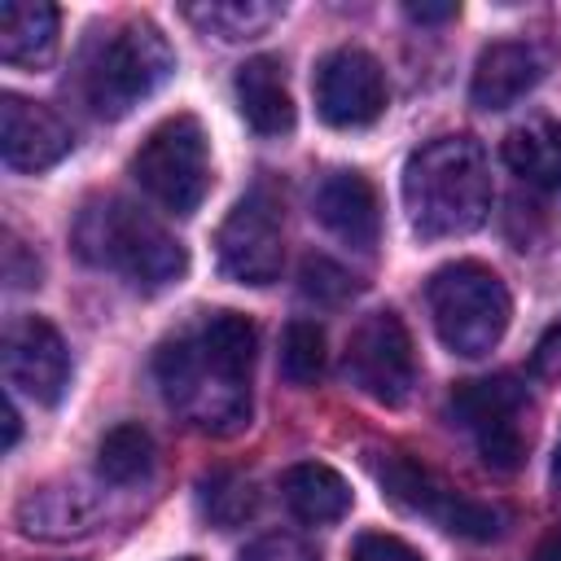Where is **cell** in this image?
Instances as JSON below:
<instances>
[{"mask_svg": "<svg viewBox=\"0 0 561 561\" xmlns=\"http://www.w3.org/2000/svg\"><path fill=\"white\" fill-rule=\"evenodd\" d=\"M259 329L241 311H202L188 329L167 337L153 355V377L167 408L202 434H237L254 408Z\"/></svg>", "mask_w": 561, "mask_h": 561, "instance_id": "6da1fadb", "label": "cell"}, {"mask_svg": "<svg viewBox=\"0 0 561 561\" xmlns=\"http://www.w3.org/2000/svg\"><path fill=\"white\" fill-rule=\"evenodd\" d=\"M70 241H75V254L88 267L114 272L140 294L171 289L188 272L184 241L162 219H153L140 202L118 197V193L83 202Z\"/></svg>", "mask_w": 561, "mask_h": 561, "instance_id": "7a4b0ae2", "label": "cell"}, {"mask_svg": "<svg viewBox=\"0 0 561 561\" xmlns=\"http://www.w3.org/2000/svg\"><path fill=\"white\" fill-rule=\"evenodd\" d=\"M403 206L421 241L465 237L491 215V167L473 136H438L403 167Z\"/></svg>", "mask_w": 561, "mask_h": 561, "instance_id": "3957f363", "label": "cell"}, {"mask_svg": "<svg viewBox=\"0 0 561 561\" xmlns=\"http://www.w3.org/2000/svg\"><path fill=\"white\" fill-rule=\"evenodd\" d=\"M175 75V48L149 18L92 26L79 48L75 83L96 118H123Z\"/></svg>", "mask_w": 561, "mask_h": 561, "instance_id": "277c9868", "label": "cell"}, {"mask_svg": "<svg viewBox=\"0 0 561 561\" xmlns=\"http://www.w3.org/2000/svg\"><path fill=\"white\" fill-rule=\"evenodd\" d=\"M425 302H430L438 342L460 359L491 355L504 342L508 320H513L508 285L500 280L495 267L478 259L443 263L425 285Z\"/></svg>", "mask_w": 561, "mask_h": 561, "instance_id": "5b68a950", "label": "cell"}, {"mask_svg": "<svg viewBox=\"0 0 561 561\" xmlns=\"http://www.w3.org/2000/svg\"><path fill=\"white\" fill-rule=\"evenodd\" d=\"M136 184L171 215H193L210 193V145L193 114L162 118L131 158Z\"/></svg>", "mask_w": 561, "mask_h": 561, "instance_id": "8992f818", "label": "cell"}, {"mask_svg": "<svg viewBox=\"0 0 561 561\" xmlns=\"http://www.w3.org/2000/svg\"><path fill=\"white\" fill-rule=\"evenodd\" d=\"M373 473L381 482V491L408 508V513H421L430 517L434 526L460 535V539H473V543H491L504 535L508 526V513L500 504H486V500H473L465 495L460 486H451L438 469L412 460V456H377L373 460Z\"/></svg>", "mask_w": 561, "mask_h": 561, "instance_id": "52a82bcc", "label": "cell"}, {"mask_svg": "<svg viewBox=\"0 0 561 561\" xmlns=\"http://www.w3.org/2000/svg\"><path fill=\"white\" fill-rule=\"evenodd\" d=\"M526 408H530V390L513 373L460 381L447 399L451 425H460L473 438L482 465L495 473H513L526 460V425H522Z\"/></svg>", "mask_w": 561, "mask_h": 561, "instance_id": "ba28073f", "label": "cell"}, {"mask_svg": "<svg viewBox=\"0 0 561 561\" xmlns=\"http://www.w3.org/2000/svg\"><path fill=\"white\" fill-rule=\"evenodd\" d=\"M219 272L237 285H272L285 267V210L267 184L241 193L215 232Z\"/></svg>", "mask_w": 561, "mask_h": 561, "instance_id": "9c48e42d", "label": "cell"}, {"mask_svg": "<svg viewBox=\"0 0 561 561\" xmlns=\"http://www.w3.org/2000/svg\"><path fill=\"white\" fill-rule=\"evenodd\" d=\"M342 373L359 394L386 408H399L416 386V351H412V333L403 316L390 307L368 311L346 337Z\"/></svg>", "mask_w": 561, "mask_h": 561, "instance_id": "30bf717a", "label": "cell"}, {"mask_svg": "<svg viewBox=\"0 0 561 561\" xmlns=\"http://www.w3.org/2000/svg\"><path fill=\"white\" fill-rule=\"evenodd\" d=\"M311 88H316V114L337 131L377 123L386 114V101H390L381 61L368 48H355V44H342V48L324 53L320 66H316Z\"/></svg>", "mask_w": 561, "mask_h": 561, "instance_id": "8fae6325", "label": "cell"}, {"mask_svg": "<svg viewBox=\"0 0 561 561\" xmlns=\"http://www.w3.org/2000/svg\"><path fill=\"white\" fill-rule=\"evenodd\" d=\"M0 364H4L9 390L26 394L44 408L57 403L70 386V346L57 333V324H48L44 316H13L4 324Z\"/></svg>", "mask_w": 561, "mask_h": 561, "instance_id": "7c38bea8", "label": "cell"}, {"mask_svg": "<svg viewBox=\"0 0 561 561\" xmlns=\"http://www.w3.org/2000/svg\"><path fill=\"white\" fill-rule=\"evenodd\" d=\"M75 149L70 123L18 92L0 96V158L9 171H48Z\"/></svg>", "mask_w": 561, "mask_h": 561, "instance_id": "4fadbf2b", "label": "cell"}, {"mask_svg": "<svg viewBox=\"0 0 561 561\" xmlns=\"http://www.w3.org/2000/svg\"><path fill=\"white\" fill-rule=\"evenodd\" d=\"M311 210L337 241L355 250H373L381 237V202L364 171H346V167L324 171L311 193Z\"/></svg>", "mask_w": 561, "mask_h": 561, "instance_id": "5bb4252c", "label": "cell"}, {"mask_svg": "<svg viewBox=\"0 0 561 561\" xmlns=\"http://www.w3.org/2000/svg\"><path fill=\"white\" fill-rule=\"evenodd\" d=\"M543 79V53L526 39H495L478 53L469 101L478 110H508Z\"/></svg>", "mask_w": 561, "mask_h": 561, "instance_id": "9a60e30c", "label": "cell"}, {"mask_svg": "<svg viewBox=\"0 0 561 561\" xmlns=\"http://www.w3.org/2000/svg\"><path fill=\"white\" fill-rule=\"evenodd\" d=\"M232 92H237L241 118H245L259 136H285V131H294V96H289L280 57H272V53L245 57V61L237 66Z\"/></svg>", "mask_w": 561, "mask_h": 561, "instance_id": "2e32d148", "label": "cell"}, {"mask_svg": "<svg viewBox=\"0 0 561 561\" xmlns=\"http://www.w3.org/2000/svg\"><path fill=\"white\" fill-rule=\"evenodd\" d=\"M280 495L289 504V513L307 526H329V522H342L355 504L351 495V482L333 469V465H320V460H298L280 473Z\"/></svg>", "mask_w": 561, "mask_h": 561, "instance_id": "e0dca14e", "label": "cell"}, {"mask_svg": "<svg viewBox=\"0 0 561 561\" xmlns=\"http://www.w3.org/2000/svg\"><path fill=\"white\" fill-rule=\"evenodd\" d=\"M57 4L44 0H4L0 4V61L4 66H44L57 53Z\"/></svg>", "mask_w": 561, "mask_h": 561, "instance_id": "ac0fdd59", "label": "cell"}, {"mask_svg": "<svg viewBox=\"0 0 561 561\" xmlns=\"http://www.w3.org/2000/svg\"><path fill=\"white\" fill-rule=\"evenodd\" d=\"M18 526L26 535L39 539H66V535H83L96 522V500L88 495V486H31L18 508H13Z\"/></svg>", "mask_w": 561, "mask_h": 561, "instance_id": "d6986e66", "label": "cell"}, {"mask_svg": "<svg viewBox=\"0 0 561 561\" xmlns=\"http://www.w3.org/2000/svg\"><path fill=\"white\" fill-rule=\"evenodd\" d=\"M500 158L522 184H530L539 193H561V123L530 118V123L513 127L500 140Z\"/></svg>", "mask_w": 561, "mask_h": 561, "instance_id": "ffe728a7", "label": "cell"}, {"mask_svg": "<svg viewBox=\"0 0 561 561\" xmlns=\"http://www.w3.org/2000/svg\"><path fill=\"white\" fill-rule=\"evenodd\" d=\"M149 469H153V438H149L145 425L123 421V425H114L101 438V447H96V473L110 486H131V482L149 478Z\"/></svg>", "mask_w": 561, "mask_h": 561, "instance_id": "44dd1931", "label": "cell"}, {"mask_svg": "<svg viewBox=\"0 0 561 561\" xmlns=\"http://www.w3.org/2000/svg\"><path fill=\"white\" fill-rule=\"evenodd\" d=\"M285 9L280 4H263V0H206V4H184V18L197 22L206 35L219 39H250L259 31H267Z\"/></svg>", "mask_w": 561, "mask_h": 561, "instance_id": "7402d4cb", "label": "cell"}, {"mask_svg": "<svg viewBox=\"0 0 561 561\" xmlns=\"http://www.w3.org/2000/svg\"><path fill=\"white\" fill-rule=\"evenodd\" d=\"M280 373L289 386H311L320 381L324 373V329L307 316L289 320L285 324V337H280Z\"/></svg>", "mask_w": 561, "mask_h": 561, "instance_id": "603a6c76", "label": "cell"}, {"mask_svg": "<svg viewBox=\"0 0 561 561\" xmlns=\"http://www.w3.org/2000/svg\"><path fill=\"white\" fill-rule=\"evenodd\" d=\"M298 289H302V298H311L320 307H342L359 294V280L329 254H307L298 267Z\"/></svg>", "mask_w": 561, "mask_h": 561, "instance_id": "cb8c5ba5", "label": "cell"}, {"mask_svg": "<svg viewBox=\"0 0 561 561\" xmlns=\"http://www.w3.org/2000/svg\"><path fill=\"white\" fill-rule=\"evenodd\" d=\"M202 513L215 522V526H237V522H245L250 513H254V486L245 482V478H237V473H210L206 482H202Z\"/></svg>", "mask_w": 561, "mask_h": 561, "instance_id": "d4e9b609", "label": "cell"}, {"mask_svg": "<svg viewBox=\"0 0 561 561\" xmlns=\"http://www.w3.org/2000/svg\"><path fill=\"white\" fill-rule=\"evenodd\" d=\"M351 561H425L408 539L386 535V530H364L351 543Z\"/></svg>", "mask_w": 561, "mask_h": 561, "instance_id": "484cf974", "label": "cell"}, {"mask_svg": "<svg viewBox=\"0 0 561 561\" xmlns=\"http://www.w3.org/2000/svg\"><path fill=\"white\" fill-rule=\"evenodd\" d=\"M241 561H320V557L298 535H263L241 552Z\"/></svg>", "mask_w": 561, "mask_h": 561, "instance_id": "4316f807", "label": "cell"}, {"mask_svg": "<svg viewBox=\"0 0 561 561\" xmlns=\"http://www.w3.org/2000/svg\"><path fill=\"white\" fill-rule=\"evenodd\" d=\"M4 280H9L13 289L39 285V263L26 259V250H22V241H18L13 232H4Z\"/></svg>", "mask_w": 561, "mask_h": 561, "instance_id": "83f0119b", "label": "cell"}, {"mask_svg": "<svg viewBox=\"0 0 561 561\" xmlns=\"http://www.w3.org/2000/svg\"><path fill=\"white\" fill-rule=\"evenodd\" d=\"M535 373L539 377H552V381H561V320L539 337V346H535Z\"/></svg>", "mask_w": 561, "mask_h": 561, "instance_id": "f1b7e54d", "label": "cell"}, {"mask_svg": "<svg viewBox=\"0 0 561 561\" xmlns=\"http://www.w3.org/2000/svg\"><path fill=\"white\" fill-rule=\"evenodd\" d=\"M456 13H460L456 4H408V18L412 22H447Z\"/></svg>", "mask_w": 561, "mask_h": 561, "instance_id": "f546056e", "label": "cell"}, {"mask_svg": "<svg viewBox=\"0 0 561 561\" xmlns=\"http://www.w3.org/2000/svg\"><path fill=\"white\" fill-rule=\"evenodd\" d=\"M18 434H22V412H18V403L9 399V403H4V451H13Z\"/></svg>", "mask_w": 561, "mask_h": 561, "instance_id": "4dcf8cb0", "label": "cell"}, {"mask_svg": "<svg viewBox=\"0 0 561 561\" xmlns=\"http://www.w3.org/2000/svg\"><path fill=\"white\" fill-rule=\"evenodd\" d=\"M530 561H561V530H552V535H543Z\"/></svg>", "mask_w": 561, "mask_h": 561, "instance_id": "1f68e13d", "label": "cell"}, {"mask_svg": "<svg viewBox=\"0 0 561 561\" xmlns=\"http://www.w3.org/2000/svg\"><path fill=\"white\" fill-rule=\"evenodd\" d=\"M552 482L561 486V438H557V451H552Z\"/></svg>", "mask_w": 561, "mask_h": 561, "instance_id": "d6a6232c", "label": "cell"}, {"mask_svg": "<svg viewBox=\"0 0 561 561\" xmlns=\"http://www.w3.org/2000/svg\"><path fill=\"white\" fill-rule=\"evenodd\" d=\"M175 561H202V557H175Z\"/></svg>", "mask_w": 561, "mask_h": 561, "instance_id": "836d02e7", "label": "cell"}]
</instances>
